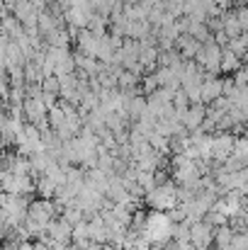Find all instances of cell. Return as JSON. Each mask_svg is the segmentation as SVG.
Masks as SVG:
<instances>
[{"instance_id": "e0dca14e", "label": "cell", "mask_w": 248, "mask_h": 250, "mask_svg": "<svg viewBox=\"0 0 248 250\" xmlns=\"http://www.w3.org/2000/svg\"><path fill=\"white\" fill-rule=\"evenodd\" d=\"M32 250H51V248H49L44 241H34V243H32Z\"/></svg>"}, {"instance_id": "4fadbf2b", "label": "cell", "mask_w": 248, "mask_h": 250, "mask_svg": "<svg viewBox=\"0 0 248 250\" xmlns=\"http://www.w3.org/2000/svg\"><path fill=\"white\" fill-rule=\"evenodd\" d=\"M231 156H234V158H241V161H246L248 158V141L244 139V136H236V139H234Z\"/></svg>"}, {"instance_id": "ac0fdd59", "label": "cell", "mask_w": 248, "mask_h": 250, "mask_svg": "<svg viewBox=\"0 0 248 250\" xmlns=\"http://www.w3.org/2000/svg\"><path fill=\"white\" fill-rule=\"evenodd\" d=\"M107 2H110L112 7H114V5H122V0H107Z\"/></svg>"}, {"instance_id": "7a4b0ae2", "label": "cell", "mask_w": 248, "mask_h": 250, "mask_svg": "<svg viewBox=\"0 0 248 250\" xmlns=\"http://www.w3.org/2000/svg\"><path fill=\"white\" fill-rule=\"evenodd\" d=\"M144 202L149 204V209L151 211H170L173 207H178V187L173 185V182H161V185H156L154 189H149L146 194H144Z\"/></svg>"}, {"instance_id": "2e32d148", "label": "cell", "mask_w": 248, "mask_h": 250, "mask_svg": "<svg viewBox=\"0 0 248 250\" xmlns=\"http://www.w3.org/2000/svg\"><path fill=\"white\" fill-rule=\"evenodd\" d=\"M246 246H248L246 233H234V238H231V250H246Z\"/></svg>"}, {"instance_id": "9a60e30c", "label": "cell", "mask_w": 248, "mask_h": 250, "mask_svg": "<svg viewBox=\"0 0 248 250\" xmlns=\"http://www.w3.org/2000/svg\"><path fill=\"white\" fill-rule=\"evenodd\" d=\"M139 83H144L141 85V92H146V95H151V92L158 87V81H156V76H154V73H146Z\"/></svg>"}, {"instance_id": "ba28073f", "label": "cell", "mask_w": 248, "mask_h": 250, "mask_svg": "<svg viewBox=\"0 0 248 250\" xmlns=\"http://www.w3.org/2000/svg\"><path fill=\"white\" fill-rule=\"evenodd\" d=\"M49 44L46 46H56V49H68L71 46V37H68V32H66V27H56L51 34H46L44 37Z\"/></svg>"}, {"instance_id": "277c9868", "label": "cell", "mask_w": 248, "mask_h": 250, "mask_svg": "<svg viewBox=\"0 0 248 250\" xmlns=\"http://www.w3.org/2000/svg\"><path fill=\"white\" fill-rule=\"evenodd\" d=\"M217 97H222V81L217 76H207L204 73V81L200 85V104H212Z\"/></svg>"}, {"instance_id": "d6986e66", "label": "cell", "mask_w": 248, "mask_h": 250, "mask_svg": "<svg viewBox=\"0 0 248 250\" xmlns=\"http://www.w3.org/2000/svg\"><path fill=\"white\" fill-rule=\"evenodd\" d=\"M0 112H5V100H0Z\"/></svg>"}, {"instance_id": "5b68a950", "label": "cell", "mask_w": 248, "mask_h": 250, "mask_svg": "<svg viewBox=\"0 0 248 250\" xmlns=\"http://www.w3.org/2000/svg\"><path fill=\"white\" fill-rule=\"evenodd\" d=\"M204 114H207V107H204V104H190V107L185 109V114L180 117L182 129H185L187 134L195 131V129H200L202 122H204Z\"/></svg>"}, {"instance_id": "8992f818", "label": "cell", "mask_w": 248, "mask_h": 250, "mask_svg": "<svg viewBox=\"0 0 248 250\" xmlns=\"http://www.w3.org/2000/svg\"><path fill=\"white\" fill-rule=\"evenodd\" d=\"M76 44H78V54L95 59V56H97V46H100V37L90 34L88 29H81L78 37H76Z\"/></svg>"}, {"instance_id": "8fae6325", "label": "cell", "mask_w": 248, "mask_h": 250, "mask_svg": "<svg viewBox=\"0 0 248 250\" xmlns=\"http://www.w3.org/2000/svg\"><path fill=\"white\" fill-rule=\"evenodd\" d=\"M61 219H64V221H66V224H68L71 229H73L76 224H81V221H85L83 211H81V209H76L73 204H71V207H64V216H61Z\"/></svg>"}, {"instance_id": "9c48e42d", "label": "cell", "mask_w": 248, "mask_h": 250, "mask_svg": "<svg viewBox=\"0 0 248 250\" xmlns=\"http://www.w3.org/2000/svg\"><path fill=\"white\" fill-rule=\"evenodd\" d=\"M56 185L51 180H46L44 175H39V180L34 182V194H39V199H54Z\"/></svg>"}, {"instance_id": "52a82bcc", "label": "cell", "mask_w": 248, "mask_h": 250, "mask_svg": "<svg viewBox=\"0 0 248 250\" xmlns=\"http://www.w3.org/2000/svg\"><path fill=\"white\" fill-rule=\"evenodd\" d=\"M244 63H241V59L236 56V54H231L229 49H222V61H219V73H229V78L241 68Z\"/></svg>"}, {"instance_id": "6da1fadb", "label": "cell", "mask_w": 248, "mask_h": 250, "mask_svg": "<svg viewBox=\"0 0 248 250\" xmlns=\"http://www.w3.org/2000/svg\"><path fill=\"white\" fill-rule=\"evenodd\" d=\"M170 231H173V224L170 219L165 216L163 211H149L144 216V224H141V236L149 241L151 250H161L170 241Z\"/></svg>"}, {"instance_id": "5bb4252c", "label": "cell", "mask_w": 248, "mask_h": 250, "mask_svg": "<svg viewBox=\"0 0 248 250\" xmlns=\"http://www.w3.org/2000/svg\"><path fill=\"white\" fill-rule=\"evenodd\" d=\"M39 87H42V92H46V95H56V97H59V78H56V76L44 78V81L39 83Z\"/></svg>"}, {"instance_id": "3957f363", "label": "cell", "mask_w": 248, "mask_h": 250, "mask_svg": "<svg viewBox=\"0 0 248 250\" xmlns=\"http://www.w3.org/2000/svg\"><path fill=\"white\" fill-rule=\"evenodd\" d=\"M187 241L192 250H209L212 241H214V229L207 221H195L187 226Z\"/></svg>"}, {"instance_id": "30bf717a", "label": "cell", "mask_w": 248, "mask_h": 250, "mask_svg": "<svg viewBox=\"0 0 248 250\" xmlns=\"http://www.w3.org/2000/svg\"><path fill=\"white\" fill-rule=\"evenodd\" d=\"M234 233H236V231H234L229 224H226V226H219V229H214V241H212V243H214L217 248H226V246H231Z\"/></svg>"}, {"instance_id": "7c38bea8", "label": "cell", "mask_w": 248, "mask_h": 250, "mask_svg": "<svg viewBox=\"0 0 248 250\" xmlns=\"http://www.w3.org/2000/svg\"><path fill=\"white\" fill-rule=\"evenodd\" d=\"M229 51L236 54L241 61H244V51H246V34H239L234 39H229Z\"/></svg>"}]
</instances>
